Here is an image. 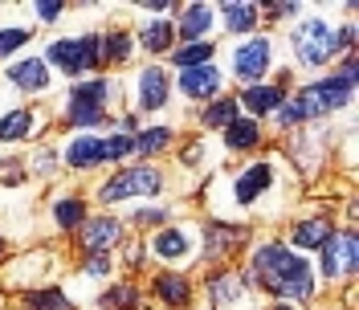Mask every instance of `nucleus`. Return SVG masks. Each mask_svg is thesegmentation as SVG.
<instances>
[{
    "mask_svg": "<svg viewBox=\"0 0 359 310\" xmlns=\"http://www.w3.org/2000/svg\"><path fill=\"white\" fill-rule=\"evenodd\" d=\"M253 278L269 290V294H278V298H311V269L302 257H294L286 245H266V249H257V257H253Z\"/></svg>",
    "mask_w": 359,
    "mask_h": 310,
    "instance_id": "1",
    "label": "nucleus"
},
{
    "mask_svg": "<svg viewBox=\"0 0 359 310\" xmlns=\"http://www.w3.org/2000/svg\"><path fill=\"white\" fill-rule=\"evenodd\" d=\"M355 69H359L355 62H347V66L339 69V78L318 82V86H306L290 107H282V123H302V119H314V114H327V111H335V107H343V102H351Z\"/></svg>",
    "mask_w": 359,
    "mask_h": 310,
    "instance_id": "2",
    "label": "nucleus"
},
{
    "mask_svg": "<svg viewBox=\"0 0 359 310\" xmlns=\"http://www.w3.org/2000/svg\"><path fill=\"white\" fill-rule=\"evenodd\" d=\"M335 49H339V37L323 21L298 25V33H294V53H298V62H306V66H327Z\"/></svg>",
    "mask_w": 359,
    "mask_h": 310,
    "instance_id": "3",
    "label": "nucleus"
},
{
    "mask_svg": "<svg viewBox=\"0 0 359 310\" xmlns=\"http://www.w3.org/2000/svg\"><path fill=\"white\" fill-rule=\"evenodd\" d=\"M127 151H135V135H114V139H90V135H82L66 151V159H69V168H90V163H102V159H123Z\"/></svg>",
    "mask_w": 359,
    "mask_h": 310,
    "instance_id": "4",
    "label": "nucleus"
},
{
    "mask_svg": "<svg viewBox=\"0 0 359 310\" xmlns=\"http://www.w3.org/2000/svg\"><path fill=\"white\" fill-rule=\"evenodd\" d=\"M163 188V176L156 168H123L111 184H102V200H135V196H151Z\"/></svg>",
    "mask_w": 359,
    "mask_h": 310,
    "instance_id": "5",
    "label": "nucleus"
},
{
    "mask_svg": "<svg viewBox=\"0 0 359 310\" xmlns=\"http://www.w3.org/2000/svg\"><path fill=\"white\" fill-rule=\"evenodd\" d=\"M49 58L66 69V74H86V69L98 66L102 45H98V37H74V41H57L49 49Z\"/></svg>",
    "mask_w": 359,
    "mask_h": 310,
    "instance_id": "6",
    "label": "nucleus"
},
{
    "mask_svg": "<svg viewBox=\"0 0 359 310\" xmlns=\"http://www.w3.org/2000/svg\"><path fill=\"white\" fill-rule=\"evenodd\" d=\"M102 98H107V82H86V86H78L69 94V123L74 127H94V123H102Z\"/></svg>",
    "mask_w": 359,
    "mask_h": 310,
    "instance_id": "7",
    "label": "nucleus"
},
{
    "mask_svg": "<svg viewBox=\"0 0 359 310\" xmlns=\"http://www.w3.org/2000/svg\"><path fill=\"white\" fill-rule=\"evenodd\" d=\"M355 257H359L355 233H339V237H331L323 245V274L327 278H343V274L355 269Z\"/></svg>",
    "mask_w": 359,
    "mask_h": 310,
    "instance_id": "8",
    "label": "nucleus"
},
{
    "mask_svg": "<svg viewBox=\"0 0 359 310\" xmlns=\"http://www.w3.org/2000/svg\"><path fill=\"white\" fill-rule=\"evenodd\" d=\"M269 66V41L266 37H253L249 45H241L237 49V58H233V69H237V78H245V82H253V78H262Z\"/></svg>",
    "mask_w": 359,
    "mask_h": 310,
    "instance_id": "9",
    "label": "nucleus"
},
{
    "mask_svg": "<svg viewBox=\"0 0 359 310\" xmlns=\"http://www.w3.org/2000/svg\"><path fill=\"white\" fill-rule=\"evenodd\" d=\"M168 90H172V82H168V74L159 66L139 74V102H143L147 111H159V107L168 102Z\"/></svg>",
    "mask_w": 359,
    "mask_h": 310,
    "instance_id": "10",
    "label": "nucleus"
},
{
    "mask_svg": "<svg viewBox=\"0 0 359 310\" xmlns=\"http://www.w3.org/2000/svg\"><path fill=\"white\" fill-rule=\"evenodd\" d=\"M8 78H13V82H17L21 90H45V86H49V69H45L41 58L17 62V66L8 69Z\"/></svg>",
    "mask_w": 359,
    "mask_h": 310,
    "instance_id": "11",
    "label": "nucleus"
},
{
    "mask_svg": "<svg viewBox=\"0 0 359 310\" xmlns=\"http://www.w3.org/2000/svg\"><path fill=\"white\" fill-rule=\"evenodd\" d=\"M221 86V74L212 66H196V69H184V94L188 98H204V94H217Z\"/></svg>",
    "mask_w": 359,
    "mask_h": 310,
    "instance_id": "12",
    "label": "nucleus"
},
{
    "mask_svg": "<svg viewBox=\"0 0 359 310\" xmlns=\"http://www.w3.org/2000/svg\"><path fill=\"white\" fill-rule=\"evenodd\" d=\"M269 176H273V172H269V163H253L245 176L237 180V200H241V204H253L257 192L269 184Z\"/></svg>",
    "mask_w": 359,
    "mask_h": 310,
    "instance_id": "13",
    "label": "nucleus"
},
{
    "mask_svg": "<svg viewBox=\"0 0 359 310\" xmlns=\"http://www.w3.org/2000/svg\"><path fill=\"white\" fill-rule=\"evenodd\" d=\"M82 241H86V249H107V245L118 241V221H90L86 233H82Z\"/></svg>",
    "mask_w": 359,
    "mask_h": 310,
    "instance_id": "14",
    "label": "nucleus"
},
{
    "mask_svg": "<svg viewBox=\"0 0 359 310\" xmlns=\"http://www.w3.org/2000/svg\"><path fill=\"white\" fill-rule=\"evenodd\" d=\"M331 237H335V233H331V224H327V221H302L298 229H294V245H302V249L327 245Z\"/></svg>",
    "mask_w": 359,
    "mask_h": 310,
    "instance_id": "15",
    "label": "nucleus"
},
{
    "mask_svg": "<svg viewBox=\"0 0 359 310\" xmlns=\"http://www.w3.org/2000/svg\"><path fill=\"white\" fill-rule=\"evenodd\" d=\"M208 294H212V302H217V306H237V302H241V278L221 274V278H212Z\"/></svg>",
    "mask_w": 359,
    "mask_h": 310,
    "instance_id": "16",
    "label": "nucleus"
},
{
    "mask_svg": "<svg viewBox=\"0 0 359 310\" xmlns=\"http://www.w3.org/2000/svg\"><path fill=\"white\" fill-rule=\"evenodd\" d=\"M224 143L233 147V151H249L253 143H257V123H241V119H233L229 123V131H224Z\"/></svg>",
    "mask_w": 359,
    "mask_h": 310,
    "instance_id": "17",
    "label": "nucleus"
},
{
    "mask_svg": "<svg viewBox=\"0 0 359 310\" xmlns=\"http://www.w3.org/2000/svg\"><path fill=\"white\" fill-rule=\"evenodd\" d=\"M241 102H249V111H253V114L278 111V102H282V90H278V86H253V90H245V98H241Z\"/></svg>",
    "mask_w": 359,
    "mask_h": 310,
    "instance_id": "18",
    "label": "nucleus"
},
{
    "mask_svg": "<svg viewBox=\"0 0 359 310\" xmlns=\"http://www.w3.org/2000/svg\"><path fill=\"white\" fill-rule=\"evenodd\" d=\"M224 25L233 33H249L257 25V4H224Z\"/></svg>",
    "mask_w": 359,
    "mask_h": 310,
    "instance_id": "19",
    "label": "nucleus"
},
{
    "mask_svg": "<svg viewBox=\"0 0 359 310\" xmlns=\"http://www.w3.org/2000/svg\"><path fill=\"white\" fill-rule=\"evenodd\" d=\"M29 127H33V111L4 114V119H0V143H4V139H8V143H13V139H25V135H29Z\"/></svg>",
    "mask_w": 359,
    "mask_h": 310,
    "instance_id": "20",
    "label": "nucleus"
},
{
    "mask_svg": "<svg viewBox=\"0 0 359 310\" xmlns=\"http://www.w3.org/2000/svg\"><path fill=\"white\" fill-rule=\"evenodd\" d=\"M156 294L163 298V302H172V306H184V302H188V282L176 278V274H163V278L156 282Z\"/></svg>",
    "mask_w": 359,
    "mask_h": 310,
    "instance_id": "21",
    "label": "nucleus"
},
{
    "mask_svg": "<svg viewBox=\"0 0 359 310\" xmlns=\"http://www.w3.org/2000/svg\"><path fill=\"white\" fill-rule=\"evenodd\" d=\"M208 25H212V8H204V4H192V8L184 13V25H180V33H184V37H201V33H208Z\"/></svg>",
    "mask_w": 359,
    "mask_h": 310,
    "instance_id": "22",
    "label": "nucleus"
},
{
    "mask_svg": "<svg viewBox=\"0 0 359 310\" xmlns=\"http://www.w3.org/2000/svg\"><path fill=\"white\" fill-rule=\"evenodd\" d=\"M156 253L159 257H184V253H188V237H184L180 229H163L156 237Z\"/></svg>",
    "mask_w": 359,
    "mask_h": 310,
    "instance_id": "23",
    "label": "nucleus"
},
{
    "mask_svg": "<svg viewBox=\"0 0 359 310\" xmlns=\"http://www.w3.org/2000/svg\"><path fill=\"white\" fill-rule=\"evenodd\" d=\"M172 37H176V29H172V21H156L143 29V45L151 49V53H159V49H168L172 45Z\"/></svg>",
    "mask_w": 359,
    "mask_h": 310,
    "instance_id": "24",
    "label": "nucleus"
},
{
    "mask_svg": "<svg viewBox=\"0 0 359 310\" xmlns=\"http://www.w3.org/2000/svg\"><path fill=\"white\" fill-rule=\"evenodd\" d=\"M208 58H212V45L196 41V45H188V49H180V53H176V66L196 69V66H208Z\"/></svg>",
    "mask_w": 359,
    "mask_h": 310,
    "instance_id": "25",
    "label": "nucleus"
},
{
    "mask_svg": "<svg viewBox=\"0 0 359 310\" xmlns=\"http://www.w3.org/2000/svg\"><path fill=\"white\" fill-rule=\"evenodd\" d=\"M168 139H172L168 127H151V131H143L139 139H135V151L151 155V151H159V147H168Z\"/></svg>",
    "mask_w": 359,
    "mask_h": 310,
    "instance_id": "26",
    "label": "nucleus"
},
{
    "mask_svg": "<svg viewBox=\"0 0 359 310\" xmlns=\"http://www.w3.org/2000/svg\"><path fill=\"white\" fill-rule=\"evenodd\" d=\"M29 310H69V298L62 290H41L29 298Z\"/></svg>",
    "mask_w": 359,
    "mask_h": 310,
    "instance_id": "27",
    "label": "nucleus"
},
{
    "mask_svg": "<svg viewBox=\"0 0 359 310\" xmlns=\"http://www.w3.org/2000/svg\"><path fill=\"white\" fill-rule=\"evenodd\" d=\"M102 58H111V62H123L127 58V49H131V41L123 37V33H111V37H102Z\"/></svg>",
    "mask_w": 359,
    "mask_h": 310,
    "instance_id": "28",
    "label": "nucleus"
},
{
    "mask_svg": "<svg viewBox=\"0 0 359 310\" xmlns=\"http://www.w3.org/2000/svg\"><path fill=\"white\" fill-rule=\"evenodd\" d=\"M57 224H62V229L82 224V200H62V204H57Z\"/></svg>",
    "mask_w": 359,
    "mask_h": 310,
    "instance_id": "29",
    "label": "nucleus"
},
{
    "mask_svg": "<svg viewBox=\"0 0 359 310\" xmlns=\"http://www.w3.org/2000/svg\"><path fill=\"white\" fill-rule=\"evenodd\" d=\"M237 119V102H217L212 111L204 114V127H217V123H233Z\"/></svg>",
    "mask_w": 359,
    "mask_h": 310,
    "instance_id": "30",
    "label": "nucleus"
},
{
    "mask_svg": "<svg viewBox=\"0 0 359 310\" xmlns=\"http://www.w3.org/2000/svg\"><path fill=\"white\" fill-rule=\"evenodd\" d=\"M25 41H29V33H25V29H4V33H0V58H4V53H13V49H21Z\"/></svg>",
    "mask_w": 359,
    "mask_h": 310,
    "instance_id": "31",
    "label": "nucleus"
},
{
    "mask_svg": "<svg viewBox=\"0 0 359 310\" xmlns=\"http://www.w3.org/2000/svg\"><path fill=\"white\" fill-rule=\"evenodd\" d=\"M107 269H111V262H107V253H90L86 274H107Z\"/></svg>",
    "mask_w": 359,
    "mask_h": 310,
    "instance_id": "32",
    "label": "nucleus"
},
{
    "mask_svg": "<svg viewBox=\"0 0 359 310\" xmlns=\"http://www.w3.org/2000/svg\"><path fill=\"white\" fill-rule=\"evenodd\" d=\"M37 13H41L45 21H53V17L62 13V4H57V0H41V4H37Z\"/></svg>",
    "mask_w": 359,
    "mask_h": 310,
    "instance_id": "33",
    "label": "nucleus"
},
{
    "mask_svg": "<svg viewBox=\"0 0 359 310\" xmlns=\"http://www.w3.org/2000/svg\"><path fill=\"white\" fill-rule=\"evenodd\" d=\"M107 302H111V306H118V310H127V306H131V290H114Z\"/></svg>",
    "mask_w": 359,
    "mask_h": 310,
    "instance_id": "34",
    "label": "nucleus"
},
{
    "mask_svg": "<svg viewBox=\"0 0 359 310\" xmlns=\"http://www.w3.org/2000/svg\"><path fill=\"white\" fill-rule=\"evenodd\" d=\"M0 253H4V241H0Z\"/></svg>",
    "mask_w": 359,
    "mask_h": 310,
    "instance_id": "35",
    "label": "nucleus"
}]
</instances>
